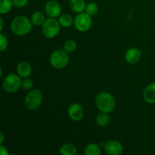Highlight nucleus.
I'll return each mask as SVG.
<instances>
[{
    "label": "nucleus",
    "instance_id": "29",
    "mask_svg": "<svg viewBox=\"0 0 155 155\" xmlns=\"http://www.w3.org/2000/svg\"><path fill=\"white\" fill-rule=\"evenodd\" d=\"M92 1H96V0H92Z\"/></svg>",
    "mask_w": 155,
    "mask_h": 155
},
{
    "label": "nucleus",
    "instance_id": "26",
    "mask_svg": "<svg viewBox=\"0 0 155 155\" xmlns=\"http://www.w3.org/2000/svg\"><path fill=\"white\" fill-rule=\"evenodd\" d=\"M0 154H1V155H8L9 152L5 147L1 145H0Z\"/></svg>",
    "mask_w": 155,
    "mask_h": 155
},
{
    "label": "nucleus",
    "instance_id": "15",
    "mask_svg": "<svg viewBox=\"0 0 155 155\" xmlns=\"http://www.w3.org/2000/svg\"><path fill=\"white\" fill-rule=\"evenodd\" d=\"M31 22L33 24V25L36 26V27H39L43 24V23L45 22V15L42 12L37 11V12H35L31 16Z\"/></svg>",
    "mask_w": 155,
    "mask_h": 155
},
{
    "label": "nucleus",
    "instance_id": "2",
    "mask_svg": "<svg viewBox=\"0 0 155 155\" xmlns=\"http://www.w3.org/2000/svg\"><path fill=\"white\" fill-rule=\"evenodd\" d=\"M95 104L98 110L104 113H110L116 107V99L110 93L100 92L95 98Z\"/></svg>",
    "mask_w": 155,
    "mask_h": 155
},
{
    "label": "nucleus",
    "instance_id": "27",
    "mask_svg": "<svg viewBox=\"0 0 155 155\" xmlns=\"http://www.w3.org/2000/svg\"><path fill=\"white\" fill-rule=\"evenodd\" d=\"M4 139H5V136L4 134H3L2 132H1V136H0V144H2L3 142H4Z\"/></svg>",
    "mask_w": 155,
    "mask_h": 155
},
{
    "label": "nucleus",
    "instance_id": "21",
    "mask_svg": "<svg viewBox=\"0 0 155 155\" xmlns=\"http://www.w3.org/2000/svg\"><path fill=\"white\" fill-rule=\"evenodd\" d=\"M85 12L86 14L89 15V16L92 17L95 16V15H97L98 12V6L96 3L95 2H89L86 5V9H85Z\"/></svg>",
    "mask_w": 155,
    "mask_h": 155
},
{
    "label": "nucleus",
    "instance_id": "9",
    "mask_svg": "<svg viewBox=\"0 0 155 155\" xmlns=\"http://www.w3.org/2000/svg\"><path fill=\"white\" fill-rule=\"evenodd\" d=\"M104 151L109 155H120L123 153L124 148L122 144L116 140H110L104 145Z\"/></svg>",
    "mask_w": 155,
    "mask_h": 155
},
{
    "label": "nucleus",
    "instance_id": "13",
    "mask_svg": "<svg viewBox=\"0 0 155 155\" xmlns=\"http://www.w3.org/2000/svg\"><path fill=\"white\" fill-rule=\"evenodd\" d=\"M17 74L23 78H27L30 77L32 74V68L29 63L26 61L20 62L16 68Z\"/></svg>",
    "mask_w": 155,
    "mask_h": 155
},
{
    "label": "nucleus",
    "instance_id": "23",
    "mask_svg": "<svg viewBox=\"0 0 155 155\" xmlns=\"http://www.w3.org/2000/svg\"><path fill=\"white\" fill-rule=\"evenodd\" d=\"M21 87L24 89V90H31L33 87V82L31 79L28 78H24V80H22L21 83Z\"/></svg>",
    "mask_w": 155,
    "mask_h": 155
},
{
    "label": "nucleus",
    "instance_id": "25",
    "mask_svg": "<svg viewBox=\"0 0 155 155\" xmlns=\"http://www.w3.org/2000/svg\"><path fill=\"white\" fill-rule=\"evenodd\" d=\"M13 5L15 8H23L28 3V0H12Z\"/></svg>",
    "mask_w": 155,
    "mask_h": 155
},
{
    "label": "nucleus",
    "instance_id": "7",
    "mask_svg": "<svg viewBox=\"0 0 155 155\" xmlns=\"http://www.w3.org/2000/svg\"><path fill=\"white\" fill-rule=\"evenodd\" d=\"M74 25L77 30L80 32H86L91 28L92 18L86 12L78 14L74 19Z\"/></svg>",
    "mask_w": 155,
    "mask_h": 155
},
{
    "label": "nucleus",
    "instance_id": "12",
    "mask_svg": "<svg viewBox=\"0 0 155 155\" xmlns=\"http://www.w3.org/2000/svg\"><path fill=\"white\" fill-rule=\"evenodd\" d=\"M143 98L148 104H155V83H151L145 87Z\"/></svg>",
    "mask_w": 155,
    "mask_h": 155
},
{
    "label": "nucleus",
    "instance_id": "20",
    "mask_svg": "<svg viewBox=\"0 0 155 155\" xmlns=\"http://www.w3.org/2000/svg\"><path fill=\"white\" fill-rule=\"evenodd\" d=\"M12 0H0V13L2 15L8 14L12 8Z\"/></svg>",
    "mask_w": 155,
    "mask_h": 155
},
{
    "label": "nucleus",
    "instance_id": "8",
    "mask_svg": "<svg viewBox=\"0 0 155 155\" xmlns=\"http://www.w3.org/2000/svg\"><path fill=\"white\" fill-rule=\"evenodd\" d=\"M45 12L49 18H58L61 16V7L58 2L51 0L45 4Z\"/></svg>",
    "mask_w": 155,
    "mask_h": 155
},
{
    "label": "nucleus",
    "instance_id": "18",
    "mask_svg": "<svg viewBox=\"0 0 155 155\" xmlns=\"http://www.w3.org/2000/svg\"><path fill=\"white\" fill-rule=\"evenodd\" d=\"M58 21L60 23L61 26L65 27V28L70 27L72 25L73 23H74L73 17L71 15H69V14H64V15H61L59 17Z\"/></svg>",
    "mask_w": 155,
    "mask_h": 155
},
{
    "label": "nucleus",
    "instance_id": "4",
    "mask_svg": "<svg viewBox=\"0 0 155 155\" xmlns=\"http://www.w3.org/2000/svg\"><path fill=\"white\" fill-rule=\"evenodd\" d=\"M42 26V33L48 39L55 37L61 30V24L59 21L53 18H49L45 20Z\"/></svg>",
    "mask_w": 155,
    "mask_h": 155
},
{
    "label": "nucleus",
    "instance_id": "22",
    "mask_svg": "<svg viewBox=\"0 0 155 155\" xmlns=\"http://www.w3.org/2000/svg\"><path fill=\"white\" fill-rule=\"evenodd\" d=\"M64 50L68 53H72L77 49V43L72 39H68L64 43Z\"/></svg>",
    "mask_w": 155,
    "mask_h": 155
},
{
    "label": "nucleus",
    "instance_id": "10",
    "mask_svg": "<svg viewBox=\"0 0 155 155\" xmlns=\"http://www.w3.org/2000/svg\"><path fill=\"white\" fill-rule=\"evenodd\" d=\"M68 115L73 121L78 122L84 117V110L80 104L74 103L68 107Z\"/></svg>",
    "mask_w": 155,
    "mask_h": 155
},
{
    "label": "nucleus",
    "instance_id": "1",
    "mask_svg": "<svg viewBox=\"0 0 155 155\" xmlns=\"http://www.w3.org/2000/svg\"><path fill=\"white\" fill-rule=\"evenodd\" d=\"M31 20L24 15L15 17L11 24L12 32L17 36H26L32 30Z\"/></svg>",
    "mask_w": 155,
    "mask_h": 155
},
{
    "label": "nucleus",
    "instance_id": "28",
    "mask_svg": "<svg viewBox=\"0 0 155 155\" xmlns=\"http://www.w3.org/2000/svg\"><path fill=\"white\" fill-rule=\"evenodd\" d=\"M0 23H1V27H0V30H2L3 29V20L2 18L0 19Z\"/></svg>",
    "mask_w": 155,
    "mask_h": 155
},
{
    "label": "nucleus",
    "instance_id": "24",
    "mask_svg": "<svg viewBox=\"0 0 155 155\" xmlns=\"http://www.w3.org/2000/svg\"><path fill=\"white\" fill-rule=\"evenodd\" d=\"M8 42V39L3 33H0V51H4L7 48Z\"/></svg>",
    "mask_w": 155,
    "mask_h": 155
},
{
    "label": "nucleus",
    "instance_id": "6",
    "mask_svg": "<svg viewBox=\"0 0 155 155\" xmlns=\"http://www.w3.org/2000/svg\"><path fill=\"white\" fill-rule=\"evenodd\" d=\"M21 83L22 80L18 74H10L3 80V89L8 93H14L21 87Z\"/></svg>",
    "mask_w": 155,
    "mask_h": 155
},
{
    "label": "nucleus",
    "instance_id": "17",
    "mask_svg": "<svg viewBox=\"0 0 155 155\" xmlns=\"http://www.w3.org/2000/svg\"><path fill=\"white\" fill-rule=\"evenodd\" d=\"M85 155H101V149L98 145L95 143H90L86 147L84 150Z\"/></svg>",
    "mask_w": 155,
    "mask_h": 155
},
{
    "label": "nucleus",
    "instance_id": "11",
    "mask_svg": "<svg viewBox=\"0 0 155 155\" xmlns=\"http://www.w3.org/2000/svg\"><path fill=\"white\" fill-rule=\"evenodd\" d=\"M142 53L137 48H130L126 51L125 61L130 64H135L140 61Z\"/></svg>",
    "mask_w": 155,
    "mask_h": 155
},
{
    "label": "nucleus",
    "instance_id": "16",
    "mask_svg": "<svg viewBox=\"0 0 155 155\" xmlns=\"http://www.w3.org/2000/svg\"><path fill=\"white\" fill-rule=\"evenodd\" d=\"M59 152L62 155H75L77 154V150L75 145L67 143L61 147L59 149Z\"/></svg>",
    "mask_w": 155,
    "mask_h": 155
},
{
    "label": "nucleus",
    "instance_id": "14",
    "mask_svg": "<svg viewBox=\"0 0 155 155\" xmlns=\"http://www.w3.org/2000/svg\"><path fill=\"white\" fill-rule=\"evenodd\" d=\"M70 7L73 12L80 14L85 11L86 4L85 0H70Z\"/></svg>",
    "mask_w": 155,
    "mask_h": 155
},
{
    "label": "nucleus",
    "instance_id": "19",
    "mask_svg": "<svg viewBox=\"0 0 155 155\" xmlns=\"http://www.w3.org/2000/svg\"><path fill=\"white\" fill-rule=\"evenodd\" d=\"M96 123L100 127H106L110 123V117L107 113L101 112L97 115Z\"/></svg>",
    "mask_w": 155,
    "mask_h": 155
},
{
    "label": "nucleus",
    "instance_id": "5",
    "mask_svg": "<svg viewBox=\"0 0 155 155\" xmlns=\"http://www.w3.org/2000/svg\"><path fill=\"white\" fill-rule=\"evenodd\" d=\"M70 61L68 53L64 50H56L50 56V64L56 69H61L68 66Z\"/></svg>",
    "mask_w": 155,
    "mask_h": 155
},
{
    "label": "nucleus",
    "instance_id": "3",
    "mask_svg": "<svg viewBox=\"0 0 155 155\" xmlns=\"http://www.w3.org/2000/svg\"><path fill=\"white\" fill-rule=\"evenodd\" d=\"M42 102V92L39 89H31L24 99V105L30 110L39 108Z\"/></svg>",
    "mask_w": 155,
    "mask_h": 155
}]
</instances>
